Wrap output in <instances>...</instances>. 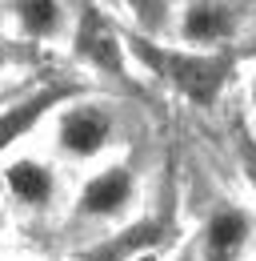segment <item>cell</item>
Returning <instances> with one entry per match:
<instances>
[{
	"mask_svg": "<svg viewBox=\"0 0 256 261\" xmlns=\"http://www.w3.org/2000/svg\"><path fill=\"white\" fill-rule=\"evenodd\" d=\"M128 57L140 61L148 72H156L164 85H172L184 100H192L196 109L216 105L232 61L224 53H196V48H168L160 40L148 36H128Z\"/></svg>",
	"mask_w": 256,
	"mask_h": 261,
	"instance_id": "obj_1",
	"label": "cell"
},
{
	"mask_svg": "<svg viewBox=\"0 0 256 261\" xmlns=\"http://www.w3.org/2000/svg\"><path fill=\"white\" fill-rule=\"evenodd\" d=\"M120 137L116 113L92 97H72L52 113V149L64 161H96Z\"/></svg>",
	"mask_w": 256,
	"mask_h": 261,
	"instance_id": "obj_2",
	"label": "cell"
},
{
	"mask_svg": "<svg viewBox=\"0 0 256 261\" xmlns=\"http://www.w3.org/2000/svg\"><path fill=\"white\" fill-rule=\"evenodd\" d=\"M140 201V177L128 161H108L84 177V185L72 193V221L76 225H112L124 221Z\"/></svg>",
	"mask_w": 256,
	"mask_h": 261,
	"instance_id": "obj_3",
	"label": "cell"
},
{
	"mask_svg": "<svg viewBox=\"0 0 256 261\" xmlns=\"http://www.w3.org/2000/svg\"><path fill=\"white\" fill-rule=\"evenodd\" d=\"M68 44H72V57L80 65H88L92 72L108 76V81H120L128 85V40L120 36V29L108 20L104 8L96 4H80L72 12V33H68Z\"/></svg>",
	"mask_w": 256,
	"mask_h": 261,
	"instance_id": "obj_4",
	"label": "cell"
},
{
	"mask_svg": "<svg viewBox=\"0 0 256 261\" xmlns=\"http://www.w3.org/2000/svg\"><path fill=\"white\" fill-rule=\"evenodd\" d=\"M0 189L8 197V205H16L28 217L52 213L64 197L56 165L44 161V157H32V153H20V157H8L4 161V169H0Z\"/></svg>",
	"mask_w": 256,
	"mask_h": 261,
	"instance_id": "obj_5",
	"label": "cell"
},
{
	"mask_svg": "<svg viewBox=\"0 0 256 261\" xmlns=\"http://www.w3.org/2000/svg\"><path fill=\"white\" fill-rule=\"evenodd\" d=\"M72 97H80V85H72V81H52V85L24 89L16 100H8V105L0 109V157H8L48 113H56L64 100H72Z\"/></svg>",
	"mask_w": 256,
	"mask_h": 261,
	"instance_id": "obj_6",
	"label": "cell"
},
{
	"mask_svg": "<svg viewBox=\"0 0 256 261\" xmlns=\"http://www.w3.org/2000/svg\"><path fill=\"white\" fill-rule=\"evenodd\" d=\"M172 29H176V36L188 48H196V53H216L220 44H228L236 36L240 16H236V8L228 0H188L176 12Z\"/></svg>",
	"mask_w": 256,
	"mask_h": 261,
	"instance_id": "obj_7",
	"label": "cell"
},
{
	"mask_svg": "<svg viewBox=\"0 0 256 261\" xmlns=\"http://www.w3.org/2000/svg\"><path fill=\"white\" fill-rule=\"evenodd\" d=\"M256 233V221L244 205H232V201H220L208 221L200 229V253L204 261H240V253L248 249Z\"/></svg>",
	"mask_w": 256,
	"mask_h": 261,
	"instance_id": "obj_8",
	"label": "cell"
},
{
	"mask_svg": "<svg viewBox=\"0 0 256 261\" xmlns=\"http://www.w3.org/2000/svg\"><path fill=\"white\" fill-rule=\"evenodd\" d=\"M4 8L16 40L24 44H52V40H68L72 33L68 0H4Z\"/></svg>",
	"mask_w": 256,
	"mask_h": 261,
	"instance_id": "obj_9",
	"label": "cell"
},
{
	"mask_svg": "<svg viewBox=\"0 0 256 261\" xmlns=\"http://www.w3.org/2000/svg\"><path fill=\"white\" fill-rule=\"evenodd\" d=\"M164 241V221L160 217H140L124 225L120 233H104L100 241L80 249V261H128L136 253H148Z\"/></svg>",
	"mask_w": 256,
	"mask_h": 261,
	"instance_id": "obj_10",
	"label": "cell"
},
{
	"mask_svg": "<svg viewBox=\"0 0 256 261\" xmlns=\"http://www.w3.org/2000/svg\"><path fill=\"white\" fill-rule=\"evenodd\" d=\"M128 8V16H132V24H136V36H148V40H156L172 29V20H176V8H172V0H120Z\"/></svg>",
	"mask_w": 256,
	"mask_h": 261,
	"instance_id": "obj_11",
	"label": "cell"
},
{
	"mask_svg": "<svg viewBox=\"0 0 256 261\" xmlns=\"http://www.w3.org/2000/svg\"><path fill=\"white\" fill-rule=\"evenodd\" d=\"M16 61H20V53H16V44L8 40V36H0V81L16 68Z\"/></svg>",
	"mask_w": 256,
	"mask_h": 261,
	"instance_id": "obj_12",
	"label": "cell"
},
{
	"mask_svg": "<svg viewBox=\"0 0 256 261\" xmlns=\"http://www.w3.org/2000/svg\"><path fill=\"white\" fill-rule=\"evenodd\" d=\"M240 165H244V177H248V185H252V193H256V145L240 149Z\"/></svg>",
	"mask_w": 256,
	"mask_h": 261,
	"instance_id": "obj_13",
	"label": "cell"
},
{
	"mask_svg": "<svg viewBox=\"0 0 256 261\" xmlns=\"http://www.w3.org/2000/svg\"><path fill=\"white\" fill-rule=\"evenodd\" d=\"M20 93H24V89H16V85H0V109H4L8 100H16Z\"/></svg>",
	"mask_w": 256,
	"mask_h": 261,
	"instance_id": "obj_14",
	"label": "cell"
},
{
	"mask_svg": "<svg viewBox=\"0 0 256 261\" xmlns=\"http://www.w3.org/2000/svg\"><path fill=\"white\" fill-rule=\"evenodd\" d=\"M128 261H160L156 249H148V253H136V257H128Z\"/></svg>",
	"mask_w": 256,
	"mask_h": 261,
	"instance_id": "obj_15",
	"label": "cell"
},
{
	"mask_svg": "<svg viewBox=\"0 0 256 261\" xmlns=\"http://www.w3.org/2000/svg\"><path fill=\"white\" fill-rule=\"evenodd\" d=\"M248 100H252V109H256V72H252V81H248Z\"/></svg>",
	"mask_w": 256,
	"mask_h": 261,
	"instance_id": "obj_16",
	"label": "cell"
},
{
	"mask_svg": "<svg viewBox=\"0 0 256 261\" xmlns=\"http://www.w3.org/2000/svg\"><path fill=\"white\" fill-rule=\"evenodd\" d=\"M0 261H20V257H0Z\"/></svg>",
	"mask_w": 256,
	"mask_h": 261,
	"instance_id": "obj_17",
	"label": "cell"
},
{
	"mask_svg": "<svg viewBox=\"0 0 256 261\" xmlns=\"http://www.w3.org/2000/svg\"><path fill=\"white\" fill-rule=\"evenodd\" d=\"M0 229H4V213H0Z\"/></svg>",
	"mask_w": 256,
	"mask_h": 261,
	"instance_id": "obj_18",
	"label": "cell"
}]
</instances>
